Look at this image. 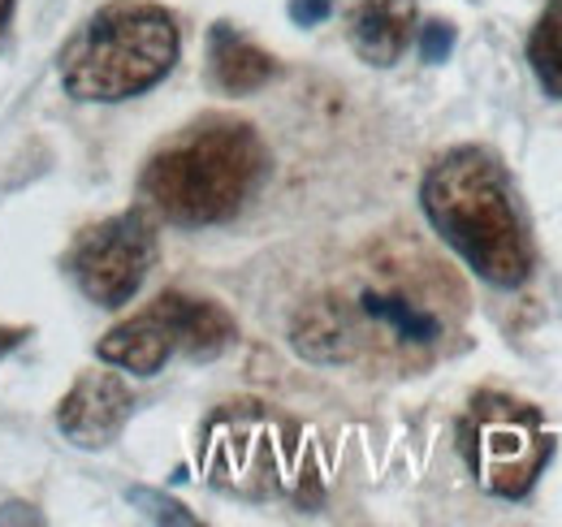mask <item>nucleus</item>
Segmentation results:
<instances>
[{
  "label": "nucleus",
  "mask_w": 562,
  "mask_h": 527,
  "mask_svg": "<svg viewBox=\"0 0 562 527\" xmlns=\"http://www.w3.org/2000/svg\"><path fill=\"white\" fill-rule=\"evenodd\" d=\"M265 169L269 152L247 122H200L147 160L139 191L165 221L204 229L238 216Z\"/></svg>",
  "instance_id": "obj_3"
},
{
  "label": "nucleus",
  "mask_w": 562,
  "mask_h": 527,
  "mask_svg": "<svg viewBox=\"0 0 562 527\" xmlns=\"http://www.w3.org/2000/svg\"><path fill=\"white\" fill-rule=\"evenodd\" d=\"M135 394L117 372H82L57 406V428L82 450H104L131 419Z\"/></svg>",
  "instance_id": "obj_7"
},
{
  "label": "nucleus",
  "mask_w": 562,
  "mask_h": 527,
  "mask_svg": "<svg viewBox=\"0 0 562 527\" xmlns=\"http://www.w3.org/2000/svg\"><path fill=\"white\" fill-rule=\"evenodd\" d=\"M9 9H13V0H0V26H4V18H9Z\"/></svg>",
  "instance_id": "obj_15"
},
{
  "label": "nucleus",
  "mask_w": 562,
  "mask_h": 527,
  "mask_svg": "<svg viewBox=\"0 0 562 527\" xmlns=\"http://www.w3.org/2000/svg\"><path fill=\"white\" fill-rule=\"evenodd\" d=\"M100 359L104 363H113V368H122V372H135V377H156L173 355H178V341H173V329H169V321L156 312V303L139 312V316H131V321H122L117 329H109L100 337Z\"/></svg>",
  "instance_id": "obj_10"
},
{
  "label": "nucleus",
  "mask_w": 562,
  "mask_h": 527,
  "mask_svg": "<svg viewBox=\"0 0 562 527\" xmlns=\"http://www.w3.org/2000/svg\"><path fill=\"white\" fill-rule=\"evenodd\" d=\"M459 446L481 489L506 502H519L537 484L554 450L541 415L506 394H481L468 406L459 424Z\"/></svg>",
  "instance_id": "obj_5"
},
{
  "label": "nucleus",
  "mask_w": 562,
  "mask_h": 527,
  "mask_svg": "<svg viewBox=\"0 0 562 527\" xmlns=\"http://www.w3.org/2000/svg\"><path fill=\"white\" fill-rule=\"evenodd\" d=\"M156 312L169 321L178 350L191 355V359H216V355H225V350L234 346V337H238L234 316H229L225 307H216L212 299H191V294L169 290V294L156 299Z\"/></svg>",
  "instance_id": "obj_9"
},
{
  "label": "nucleus",
  "mask_w": 562,
  "mask_h": 527,
  "mask_svg": "<svg viewBox=\"0 0 562 527\" xmlns=\"http://www.w3.org/2000/svg\"><path fill=\"white\" fill-rule=\"evenodd\" d=\"M463 294L437 260L412 251L407 260H372L355 281L351 299L307 303L294 321V346L316 363H351L368 341L385 355L428 359L450 337Z\"/></svg>",
  "instance_id": "obj_1"
},
{
  "label": "nucleus",
  "mask_w": 562,
  "mask_h": 527,
  "mask_svg": "<svg viewBox=\"0 0 562 527\" xmlns=\"http://www.w3.org/2000/svg\"><path fill=\"white\" fill-rule=\"evenodd\" d=\"M178 22L151 0H109L66 48L61 82L74 100L122 104L151 91L178 66Z\"/></svg>",
  "instance_id": "obj_4"
},
{
  "label": "nucleus",
  "mask_w": 562,
  "mask_h": 527,
  "mask_svg": "<svg viewBox=\"0 0 562 527\" xmlns=\"http://www.w3.org/2000/svg\"><path fill=\"white\" fill-rule=\"evenodd\" d=\"M209 74L225 96H251L278 74V61L247 35H238L229 22H216L209 35Z\"/></svg>",
  "instance_id": "obj_11"
},
{
  "label": "nucleus",
  "mask_w": 562,
  "mask_h": 527,
  "mask_svg": "<svg viewBox=\"0 0 562 527\" xmlns=\"http://www.w3.org/2000/svg\"><path fill=\"white\" fill-rule=\"evenodd\" d=\"M334 13V0H290V18L299 26H321Z\"/></svg>",
  "instance_id": "obj_14"
},
{
  "label": "nucleus",
  "mask_w": 562,
  "mask_h": 527,
  "mask_svg": "<svg viewBox=\"0 0 562 527\" xmlns=\"http://www.w3.org/2000/svg\"><path fill=\"white\" fill-rule=\"evenodd\" d=\"M416 26V0H351L347 9V31L351 48L368 66H394Z\"/></svg>",
  "instance_id": "obj_8"
},
{
  "label": "nucleus",
  "mask_w": 562,
  "mask_h": 527,
  "mask_svg": "<svg viewBox=\"0 0 562 527\" xmlns=\"http://www.w3.org/2000/svg\"><path fill=\"white\" fill-rule=\"evenodd\" d=\"M450 48H454V26H450V22H428V26L420 31V57L428 61V66L446 61Z\"/></svg>",
  "instance_id": "obj_13"
},
{
  "label": "nucleus",
  "mask_w": 562,
  "mask_h": 527,
  "mask_svg": "<svg viewBox=\"0 0 562 527\" xmlns=\"http://www.w3.org/2000/svg\"><path fill=\"white\" fill-rule=\"evenodd\" d=\"M151 264H156V225L147 221V212L135 208L87 229L74 247L70 268L91 303L122 307L139 294Z\"/></svg>",
  "instance_id": "obj_6"
},
{
  "label": "nucleus",
  "mask_w": 562,
  "mask_h": 527,
  "mask_svg": "<svg viewBox=\"0 0 562 527\" xmlns=\"http://www.w3.org/2000/svg\"><path fill=\"white\" fill-rule=\"evenodd\" d=\"M528 61H532L537 82L554 100H562V0L541 13V22H537V31L528 40Z\"/></svg>",
  "instance_id": "obj_12"
},
{
  "label": "nucleus",
  "mask_w": 562,
  "mask_h": 527,
  "mask_svg": "<svg viewBox=\"0 0 562 527\" xmlns=\"http://www.w3.org/2000/svg\"><path fill=\"white\" fill-rule=\"evenodd\" d=\"M420 203L428 225L497 290H515L532 272V243L519 221L502 165L481 147H454L424 173Z\"/></svg>",
  "instance_id": "obj_2"
}]
</instances>
